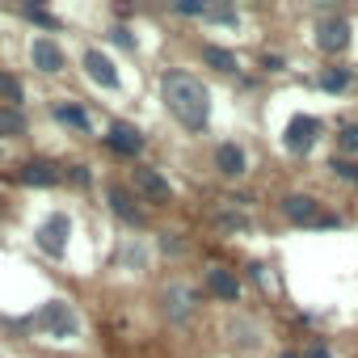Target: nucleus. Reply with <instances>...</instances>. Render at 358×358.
<instances>
[{
  "label": "nucleus",
  "instance_id": "f257e3e1",
  "mask_svg": "<svg viewBox=\"0 0 358 358\" xmlns=\"http://www.w3.org/2000/svg\"><path fill=\"white\" fill-rule=\"evenodd\" d=\"M160 101L173 114V122L182 131H190V135H203L211 127V89H207V80L199 72L169 68L160 76Z\"/></svg>",
  "mask_w": 358,
  "mask_h": 358
},
{
  "label": "nucleus",
  "instance_id": "f03ea898",
  "mask_svg": "<svg viewBox=\"0 0 358 358\" xmlns=\"http://www.w3.org/2000/svg\"><path fill=\"white\" fill-rule=\"evenodd\" d=\"M156 312H160V320L164 324H173V329H186V324H194L199 320V312H203V291L190 282V278H164L160 287H156Z\"/></svg>",
  "mask_w": 358,
  "mask_h": 358
},
{
  "label": "nucleus",
  "instance_id": "7ed1b4c3",
  "mask_svg": "<svg viewBox=\"0 0 358 358\" xmlns=\"http://www.w3.org/2000/svg\"><path fill=\"white\" fill-rule=\"evenodd\" d=\"M220 333H224V345H228L232 354H241V358H257V354L270 350V329H266L253 312H232V316H224Z\"/></svg>",
  "mask_w": 358,
  "mask_h": 358
},
{
  "label": "nucleus",
  "instance_id": "20e7f679",
  "mask_svg": "<svg viewBox=\"0 0 358 358\" xmlns=\"http://www.w3.org/2000/svg\"><path fill=\"white\" fill-rule=\"evenodd\" d=\"M76 64H80V72H85V80L97 89V93H122L127 89V80H122V68H118V59L106 51V47H97V43H85L80 51H76Z\"/></svg>",
  "mask_w": 358,
  "mask_h": 358
},
{
  "label": "nucleus",
  "instance_id": "39448f33",
  "mask_svg": "<svg viewBox=\"0 0 358 358\" xmlns=\"http://www.w3.org/2000/svg\"><path fill=\"white\" fill-rule=\"evenodd\" d=\"M34 329H38L43 337H51V341H80V337H85V320H80V312H76L68 299L43 303L38 316H34Z\"/></svg>",
  "mask_w": 358,
  "mask_h": 358
},
{
  "label": "nucleus",
  "instance_id": "423d86ee",
  "mask_svg": "<svg viewBox=\"0 0 358 358\" xmlns=\"http://www.w3.org/2000/svg\"><path fill=\"white\" fill-rule=\"evenodd\" d=\"M26 64L38 72V76H64L68 72V51L64 43L51 34V30H30L26 34Z\"/></svg>",
  "mask_w": 358,
  "mask_h": 358
},
{
  "label": "nucleus",
  "instance_id": "0eeeda50",
  "mask_svg": "<svg viewBox=\"0 0 358 358\" xmlns=\"http://www.w3.org/2000/svg\"><path fill=\"white\" fill-rule=\"evenodd\" d=\"M312 47L320 55H345L354 47V22L345 13H320L312 22Z\"/></svg>",
  "mask_w": 358,
  "mask_h": 358
},
{
  "label": "nucleus",
  "instance_id": "6e6552de",
  "mask_svg": "<svg viewBox=\"0 0 358 358\" xmlns=\"http://www.w3.org/2000/svg\"><path fill=\"white\" fill-rule=\"evenodd\" d=\"M211 169L220 173V182H245V177L253 173V152L241 143V139H220L211 148Z\"/></svg>",
  "mask_w": 358,
  "mask_h": 358
},
{
  "label": "nucleus",
  "instance_id": "1a4fd4ad",
  "mask_svg": "<svg viewBox=\"0 0 358 358\" xmlns=\"http://www.w3.org/2000/svg\"><path fill=\"white\" fill-rule=\"evenodd\" d=\"M131 190L139 194V203L143 207H173V186H169V177L160 173V169H152V164H135L131 169Z\"/></svg>",
  "mask_w": 358,
  "mask_h": 358
},
{
  "label": "nucleus",
  "instance_id": "9d476101",
  "mask_svg": "<svg viewBox=\"0 0 358 358\" xmlns=\"http://www.w3.org/2000/svg\"><path fill=\"white\" fill-rule=\"evenodd\" d=\"M68 241H72V215H68V211H51V215L34 228V245H38L51 262H64V257H68Z\"/></svg>",
  "mask_w": 358,
  "mask_h": 358
},
{
  "label": "nucleus",
  "instance_id": "9b49d317",
  "mask_svg": "<svg viewBox=\"0 0 358 358\" xmlns=\"http://www.w3.org/2000/svg\"><path fill=\"white\" fill-rule=\"evenodd\" d=\"M278 215H282L291 228H312V224L324 220V203H320L316 194H308V190H287V194L278 199Z\"/></svg>",
  "mask_w": 358,
  "mask_h": 358
},
{
  "label": "nucleus",
  "instance_id": "f8f14e48",
  "mask_svg": "<svg viewBox=\"0 0 358 358\" xmlns=\"http://www.w3.org/2000/svg\"><path fill=\"white\" fill-rule=\"evenodd\" d=\"M106 203H110V211L127 224V228H135V232H143L148 224H152V215H148V207L139 203V194L131 190V186H106Z\"/></svg>",
  "mask_w": 358,
  "mask_h": 358
},
{
  "label": "nucleus",
  "instance_id": "ddd939ff",
  "mask_svg": "<svg viewBox=\"0 0 358 358\" xmlns=\"http://www.w3.org/2000/svg\"><path fill=\"white\" fill-rule=\"evenodd\" d=\"M203 287H207V295L220 299V303H241V299H245V282H241L228 266H207Z\"/></svg>",
  "mask_w": 358,
  "mask_h": 358
},
{
  "label": "nucleus",
  "instance_id": "4468645a",
  "mask_svg": "<svg viewBox=\"0 0 358 358\" xmlns=\"http://www.w3.org/2000/svg\"><path fill=\"white\" fill-rule=\"evenodd\" d=\"M114 266L127 270V274H143V270H152V241H148V236H127V241H118Z\"/></svg>",
  "mask_w": 358,
  "mask_h": 358
},
{
  "label": "nucleus",
  "instance_id": "2eb2a0df",
  "mask_svg": "<svg viewBox=\"0 0 358 358\" xmlns=\"http://www.w3.org/2000/svg\"><path fill=\"white\" fill-rule=\"evenodd\" d=\"M320 131H324V127H320V118L299 114V118H291V122H287L282 143H287V152H308V148L316 143V135H320Z\"/></svg>",
  "mask_w": 358,
  "mask_h": 358
},
{
  "label": "nucleus",
  "instance_id": "dca6fc26",
  "mask_svg": "<svg viewBox=\"0 0 358 358\" xmlns=\"http://www.w3.org/2000/svg\"><path fill=\"white\" fill-rule=\"evenodd\" d=\"M106 143H110L118 156H139V152H143V131L131 127V122H110Z\"/></svg>",
  "mask_w": 358,
  "mask_h": 358
},
{
  "label": "nucleus",
  "instance_id": "f3484780",
  "mask_svg": "<svg viewBox=\"0 0 358 358\" xmlns=\"http://www.w3.org/2000/svg\"><path fill=\"white\" fill-rule=\"evenodd\" d=\"M17 177H22V182L26 186H59V164L55 160H26L22 169H17Z\"/></svg>",
  "mask_w": 358,
  "mask_h": 358
},
{
  "label": "nucleus",
  "instance_id": "a211bd4d",
  "mask_svg": "<svg viewBox=\"0 0 358 358\" xmlns=\"http://www.w3.org/2000/svg\"><path fill=\"white\" fill-rule=\"evenodd\" d=\"M30 135V118L17 106H0V139H26Z\"/></svg>",
  "mask_w": 358,
  "mask_h": 358
},
{
  "label": "nucleus",
  "instance_id": "6ab92c4d",
  "mask_svg": "<svg viewBox=\"0 0 358 358\" xmlns=\"http://www.w3.org/2000/svg\"><path fill=\"white\" fill-rule=\"evenodd\" d=\"M22 101H26V80L17 72H9V68H0V106H17L22 110Z\"/></svg>",
  "mask_w": 358,
  "mask_h": 358
},
{
  "label": "nucleus",
  "instance_id": "aec40b11",
  "mask_svg": "<svg viewBox=\"0 0 358 358\" xmlns=\"http://www.w3.org/2000/svg\"><path fill=\"white\" fill-rule=\"evenodd\" d=\"M55 118H59V122H68V127H72V131H80V135L93 127V114H89L85 106H76V101H59V106H55Z\"/></svg>",
  "mask_w": 358,
  "mask_h": 358
},
{
  "label": "nucleus",
  "instance_id": "412c9836",
  "mask_svg": "<svg viewBox=\"0 0 358 358\" xmlns=\"http://www.w3.org/2000/svg\"><path fill=\"white\" fill-rule=\"evenodd\" d=\"M333 148H337V156L358 160V122H341L337 135H333Z\"/></svg>",
  "mask_w": 358,
  "mask_h": 358
},
{
  "label": "nucleus",
  "instance_id": "4be33fe9",
  "mask_svg": "<svg viewBox=\"0 0 358 358\" xmlns=\"http://www.w3.org/2000/svg\"><path fill=\"white\" fill-rule=\"evenodd\" d=\"M203 59H207L211 68L228 72V76H236V72H241V59H236L232 51H224V47H203Z\"/></svg>",
  "mask_w": 358,
  "mask_h": 358
},
{
  "label": "nucleus",
  "instance_id": "5701e85b",
  "mask_svg": "<svg viewBox=\"0 0 358 358\" xmlns=\"http://www.w3.org/2000/svg\"><path fill=\"white\" fill-rule=\"evenodd\" d=\"M329 169H333V177H337V182H350V186H358V160L333 156V160H329Z\"/></svg>",
  "mask_w": 358,
  "mask_h": 358
},
{
  "label": "nucleus",
  "instance_id": "b1692460",
  "mask_svg": "<svg viewBox=\"0 0 358 358\" xmlns=\"http://www.w3.org/2000/svg\"><path fill=\"white\" fill-rule=\"evenodd\" d=\"M156 245H160L169 257H182V253H190V241H182V232H160V236H156Z\"/></svg>",
  "mask_w": 358,
  "mask_h": 358
},
{
  "label": "nucleus",
  "instance_id": "393cba45",
  "mask_svg": "<svg viewBox=\"0 0 358 358\" xmlns=\"http://www.w3.org/2000/svg\"><path fill=\"white\" fill-rule=\"evenodd\" d=\"M350 85V72L345 68H333V72H320V89H329V93H341Z\"/></svg>",
  "mask_w": 358,
  "mask_h": 358
},
{
  "label": "nucleus",
  "instance_id": "a878e982",
  "mask_svg": "<svg viewBox=\"0 0 358 358\" xmlns=\"http://www.w3.org/2000/svg\"><path fill=\"white\" fill-rule=\"evenodd\" d=\"M257 64H262V72H282V68H287V59H282V55H274V51L257 55Z\"/></svg>",
  "mask_w": 358,
  "mask_h": 358
},
{
  "label": "nucleus",
  "instance_id": "bb28decb",
  "mask_svg": "<svg viewBox=\"0 0 358 358\" xmlns=\"http://www.w3.org/2000/svg\"><path fill=\"white\" fill-rule=\"evenodd\" d=\"M68 177H72L76 186H89V164H72V169H68Z\"/></svg>",
  "mask_w": 358,
  "mask_h": 358
},
{
  "label": "nucleus",
  "instance_id": "cd10ccee",
  "mask_svg": "<svg viewBox=\"0 0 358 358\" xmlns=\"http://www.w3.org/2000/svg\"><path fill=\"white\" fill-rule=\"evenodd\" d=\"M303 358H333V354H329V350L316 341V345H308V350H303Z\"/></svg>",
  "mask_w": 358,
  "mask_h": 358
},
{
  "label": "nucleus",
  "instance_id": "c85d7f7f",
  "mask_svg": "<svg viewBox=\"0 0 358 358\" xmlns=\"http://www.w3.org/2000/svg\"><path fill=\"white\" fill-rule=\"evenodd\" d=\"M278 358H303V350H278Z\"/></svg>",
  "mask_w": 358,
  "mask_h": 358
},
{
  "label": "nucleus",
  "instance_id": "c756f323",
  "mask_svg": "<svg viewBox=\"0 0 358 358\" xmlns=\"http://www.w3.org/2000/svg\"><path fill=\"white\" fill-rule=\"evenodd\" d=\"M5 203H9V199H5V190H0V211H5Z\"/></svg>",
  "mask_w": 358,
  "mask_h": 358
}]
</instances>
